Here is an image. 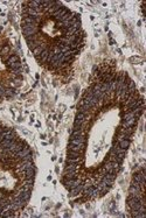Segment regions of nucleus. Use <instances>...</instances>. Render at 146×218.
Returning a JSON list of instances; mask_svg holds the SVG:
<instances>
[{"label":"nucleus","instance_id":"f257e3e1","mask_svg":"<svg viewBox=\"0 0 146 218\" xmlns=\"http://www.w3.org/2000/svg\"><path fill=\"white\" fill-rule=\"evenodd\" d=\"M85 139L84 135H78V137H70L69 144L70 145H77V146H85Z\"/></svg>","mask_w":146,"mask_h":218},{"label":"nucleus","instance_id":"f03ea898","mask_svg":"<svg viewBox=\"0 0 146 218\" xmlns=\"http://www.w3.org/2000/svg\"><path fill=\"white\" fill-rule=\"evenodd\" d=\"M48 55H49V49H43L42 50V52L39 55V56L36 57V60L39 61V63L40 64H44V63H47V58H48Z\"/></svg>","mask_w":146,"mask_h":218},{"label":"nucleus","instance_id":"7ed1b4c3","mask_svg":"<svg viewBox=\"0 0 146 218\" xmlns=\"http://www.w3.org/2000/svg\"><path fill=\"white\" fill-rule=\"evenodd\" d=\"M83 189H84V184H83V183L78 184L77 187H75V188H71V189L69 190V191H70V196H76V195H78V194H82Z\"/></svg>","mask_w":146,"mask_h":218},{"label":"nucleus","instance_id":"20e7f679","mask_svg":"<svg viewBox=\"0 0 146 218\" xmlns=\"http://www.w3.org/2000/svg\"><path fill=\"white\" fill-rule=\"evenodd\" d=\"M68 149L69 151H72V152H77V153H84V149H85V146H77V145H68Z\"/></svg>","mask_w":146,"mask_h":218},{"label":"nucleus","instance_id":"39448f33","mask_svg":"<svg viewBox=\"0 0 146 218\" xmlns=\"http://www.w3.org/2000/svg\"><path fill=\"white\" fill-rule=\"evenodd\" d=\"M82 155L81 153H77V152H72L68 149L67 152V159H71V160H77V159H81Z\"/></svg>","mask_w":146,"mask_h":218},{"label":"nucleus","instance_id":"423d86ee","mask_svg":"<svg viewBox=\"0 0 146 218\" xmlns=\"http://www.w3.org/2000/svg\"><path fill=\"white\" fill-rule=\"evenodd\" d=\"M25 172H26V179H31V177H35V174H36V169H35V167H33V168H28V169H26Z\"/></svg>","mask_w":146,"mask_h":218},{"label":"nucleus","instance_id":"0eeeda50","mask_svg":"<svg viewBox=\"0 0 146 218\" xmlns=\"http://www.w3.org/2000/svg\"><path fill=\"white\" fill-rule=\"evenodd\" d=\"M77 177V172H69V173H64L63 179L64 180H74Z\"/></svg>","mask_w":146,"mask_h":218},{"label":"nucleus","instance_id":"6e6552de","mask_svg":"<svg viewBox=\"0 0 146 218\" xmlns=\"http://www.w3.org/2000/svg\"><path fill=\"white\" fill-rule=\"evenodd\" d=\"M16 89H14V87H6L5 89V96L7 97H13L14 95L16 93Z\"/></svg>","mask_w":146,"mask_h":218},{"label":"nucleus","instance_id":"1a4fd4ad","mask_svg":"<svg viewBox=\"0 0 146 218\" xmlns=\"http://www.w3.org/2000/svg\"><path fill=\"white\" fill-rule=\"evenodd\" d=\"M18 61H20L18 55H11L6 61V66H9V64H12V63H15V62H18Z\"/></svg>","mask_w":146,"mask_h":218},{"label":"nucleus","instance_id":"9d476101","mask_svg":"<svg viewBox=\"0 0 146 218\" xmlns=\"http://www.w3.org/2000/svg\"><path fill=\"white\" fill-rule=\"evenodd\" d=\"M43 49H46V47H44L43 43H42L41 46H39V47H36L35 49H33V50H32V51H33V55H34L35 57H37V56H39V55L42 52V50H43Z\"/></svg>","mask_w":146,"mask_h":218},{"label":"nucleus","instance_id":"9b49d317","mask_svg":"<svg viewBox=\"0 0 146 218\" xmlns=\"http://www.w3.org/2000/svg\"><path fill=\"white\" fill-rule=\"evenodd\" d=\"M36 33H39V28H36V29H26V31H22V34H24L25 37H26V36H31V35H34V34H36Z\"/></svg>","mask_w":146,"mask_h":218},{"label":"nucleus","instance_id":"f8f14e48","mask_svg":"<svg viewBox=\"0 0 146 218\" xmlns=\"http://www.w3.org/2000/svg\"><path fill=\"white\" fill-rule=\"evenodd\" d=\"M118 146L120 147V148H123V149H127L129 148V146H130V140H120L119 142H118Z\"/></svg>","mask_w":146,"mask_h":218},{"label":"nucleus","instance_id":"ddd939ff","mask_svg":"<svg viewBox=\"0 0 146 218\" xmlns=\"http://www.w3.org/2000/svg\"><path fill=\"white\" fill-rule=\"evenodd\" d=\"M19 68H21V62H20V61L15 62V63L9 64V66H7V69L11 70V71H13V70H15V69H19Z\"/></svg>","mask_w":146,"mask_h":218},{"label":"nucleus","instance_id":"4468645a","mask_svg":"<svg viewBox=\"0 0 146 218\" xmlns=\"http://www.w3.org/2000/svg\"><path fill=\"white\" fill-rule=\"evenodd\" d=\"M22 26V31H26V29H36V28H39L37 27V23H24V25H21Z\"/></svg>","mask_w":146,"mask_h":218},{"label":"nucleus","instance_id":"2eb2a0df","mask_svg":"<svg viewBox=\"0 0 146 218\" xmlns=\"http://www.w3.org/2000/svg\"><path fill=\"white\" fill-rule=\"evenodd\" d=\"M104 177L105 179H109V180H111V181H115L116 180V177H117V174H114V173H105L104 174Z\"/></svg>","mask_w":146,"mask_h":218},{"label":"nucleus","instance_id":"dca6fc26","mask_svg":"<svg viewBox=\"0 0 146 218\" xmlns=\"http://www.w3.org/2000/svg\"><path fill=\"white\" fill-rule=\"evenodd\" d=\"M132 181H134V182H137V183H140V182L143 181L142 180V176H140V174L139 173H134V174H133V177H132Z\"/></svg>","mask_w":146,"mask_h":218},{"label":"nucleus","instance_id":"f3484780","mask_svg":"<svg viewBox=\"0 0 146 218\" xmlns=\"http://www.w3.org/2000/svg\"><path fill=\"white\" fill-rule=\"evenodd\" d=\"M78 135H84L83 132H82V129H72L70 137H78Z\"/></svg>","mask_w":146,"mask_h":218},{"label":"nucleus","instance_id":"a211bd4d","mask_svg":"<svg viewBox=\"0 0 146 218\" xmlns=\"http://www.w3.org/2000/svg\"><path fill=\"white\" fill-rule=\"evenodd\" d=\"M9 50H11V48H9V46H5V47H2V49H1V51H0V55H6V54H8Z\"/></svg>","mask_w":146,"mask_h":218},{"label":"nucleus","instance_id":"6ab92c4d","mask_svg":"<svg viewBox=\"0 0 146 218\" xmlns=\"http://www.w3.org/2000/svg\"><path fill=\"white\" fill-rule=\"evenodd\" d=\"M34 182H35L34 177H31V179H25L22 185H24V184H31V185H33V184H34Z\"/></svg>","mask_w":146,"mask_h":218},{"label":"nucleus","instance_id":"aec40b11","mask_svg":"<svg viewBox=\"0 0 146 218\" xmlns=\"http://www.w3.org/2000/svg\"><path fill=\"white\" fill-rule=\"evenodd\" d=\"M85 114L84 113H81V112H77V114H76V120H84L85 121Z\"/></svg>","mask_w":146,"mask_h":218},{"label":"nucleus","instance_id":"412c9836","mask_svg":"<svg viewBox=\"0 0 146 218\" xmlns=\"http://www.w3.org/2000/svg\"><path fill=\"white\" fill-rule=\"evenodd\" d=\"M83 124H84V120H76L75 119V121H74V126H82Z\"/></svg>","mask_w":146,"mask_h":218},{"label":"nucleus","instance_id":"4be33fe9","mask_svg":"<svg viewBox=\"0 0 146 218\" xmlns=\"http://www.w3.org/2000/svg\"><path fill=\"white\" fill-rule=\"evenodd\" d=\"M133 87H136V83L132 81V79H131L130 83L127 84V89H133Z\"/></svg>","mask_w":146,"mask_h":218},{"label":"nucleus","instance_id":"5701e85b","mask_svg":"<svg viewBox=\"0 0 146 218\" xmlns=\"http://www.w3.org/2000/svg\"><path fill=\"white\" fill-rule=\"evenodd\" d=\"M5 96V89L2 86H0V97Z\"/></svg>","mask_w":146,"mask_h":218},{"label":"nucleus","instance_id":"b1692460","mask_svg":"<svg viewBox=\"0 0 146 218\" xmlns=\"http://www.w3.org/2000/svg\"><path fill=\"white\" fill-rule=\"evenodd\" d=\"M1 49H2V47H1V46H0V51H1Z\"/></svg>","mask_w":146,"mask_h":218},{"label":"nucleus","instance_id":"393cba45","mask_svg":"<svg viewBox=\"0 0 146 218\" xmlns=\"http://www.w3.org/2000/svg\"><path fill=\"white\" fill-rule=\"evenodd\" d=\"M0 31H1V27H0Z\"/></svg>","mask_w":146,"mask_h":218}]
</instances>
